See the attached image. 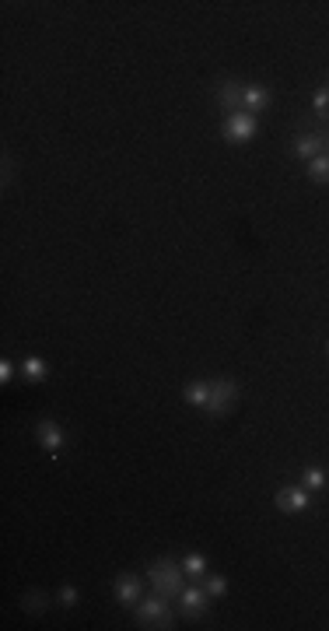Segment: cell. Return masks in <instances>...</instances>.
<instances>
[{
    "instance_id": "9a60e30c",
    "label": "cell",
    "mask_w": 329,
    "mask_h": 631,
    "mask_svg": "<svg viewBox=\"0 0 329 631\" xmlns=\"http://www.w3.org/2000/svg\"><path fill=\"white\" fill-rule=\"evenodd\" d=\"M179 565H182V572H189V575H207V558H203V554H186Z\"/></svg>"
},
{
    "instance_id": "9c48e42d",
    "label": "cell",
    "mask_w": 329,
    "mask_h": 631,
    "mask_svg": "<svg viewBox=\"0 0 329 631\" xmlns=\"http://www.w3.org/2000/svg\"><path fill=\"white\" fill-rule=\"evenodd\" d=\"M116 600H119L123 607H133V603L140 600V579L130 575V572L119 575V579H116Z\"/></svg>"
},
{
    "instance_id": "52a82bcc",
    "label": "cell",
    "mask_w": 329,
    "mask_h": 631,
    "mask_svg": "<svg viewBox=\"0 0 329 631\" xmlns=\"http://www.w3.org/2000/svg\"><path fill=\"white\" fill-rule=\"evenodd\" d=\"M36 435H39V446H43L50 456H57V453L64 449V432H60V425H53V421H39Z\"/></svg>"
},
{
    "instance_id": "6da1fadb",
    "label": "cell",
    "mask_w": 329,
    "mask_h": 631,
    "mask_svg": "<svg viewBox=\"0 0 329 631\" xmlns=\"http://www.w3.org/2000/svg\"><path fill=\"white\" fill-rule=\"evenodd\" d=\"M147 579L154 586L158 596H179L182 593V565H175L172 558H161L147 568Z\"/></svg>"
},
{
    "instance_id": "ba28073f",
    "label": "cell",
    "mask_w": 329,
    "mask_h": 631,
    "mask_svg": "<svg viewBox=\"0 0 329 631\" xmlns=\"http://www.w3.org/2000/svg\"><path fill=\"white\" fill-rule=\"evenodd\" d=\"M207 600H210V593H203V589H182L179 593V603H182L186 617H203L207 614Z\"/></svg>"
},
{
    "instance_id": "5bb4252c",
    "label": "cell",
    "mask_w": 329,
    "mask_h": 631,
    "mask_svg": "<svg viewBox=\"0 0 329 631\" xmlns=\"http://www.w3.org/2000/svg\"><path fill=\"white\" fill-rule=\"evenodd\" d=\"M46 372H50V369H46V362H43V358H29V362L22 365V376H25L29 383H43V379H46Z\"/></svg>"
},
{
    "instance_id": "7a4b0ae2",
    "label": "cell",
    "mask_w": 329,
    "mask_h": 631,
    "mask_svg": "<svg viewBox=\"0 0 329 631\" xmlns=\"http://www.w3.org/2000/svg\"><path fill=\"white\" fill-rule=\"evenodd\" d=\"M137 624L140 628H175V614L172 607L165 603V596H151V600H140L137 603Z\"/></svg>"
},
{
    "instance_id": "30bf717a",
    "label": "cell",
    "mask_w": 329,
    "mask_h": 631,
    "mask_svg": "<svg viewBox=\"0 0 329 631\" xmlns=\"http://www.w3.org/2000/svg\"><path fill=\"white\" fill-rule=\"evenodd\" d=\"M270 106V92L263 85H245V113H263Z\"/></svg>"
},
{
    "instance_id": "7402d4cb",
    "label": "cell",
    "mask_w": 329,
    "mask_h": 631,
    "mask_svg": "<svg viewBox=\"0 0 329 631\" xmlns=\"http://www.w3.org/2000/svg\"><path fill=\"white\" fill-rule=\"evenodd\" d=\"M326 355H329V344H326Z\"/></svg>"
},
{
    "instance_id": "44dd1931",
    "label": "cell",
    "mask_w": 329,
    "mask_h": 631,
    "mask_svg": "<svg viewBox=\"0 0 329 631\" xmlns=\"http://www.w3.org/2000/svg\"><path fill=\"white\" fill-rule=\"evenodd\" d=\"M11 376H15V365H11V362H0V383H11Z\"/></svg>"
},
{
    "instance_id": "e0dca14e",
    "label": "cell",
    "mask_w": 329,
    "mask_h": 631,
    "mask_svg": "<svg viewBox=\"0 0 329 631\" xmlns=\"http://www.w3.org/2000/svg\"><path fill=\"white\" fill-rule=\"evenodd\" d=\"M301 481H305V488H312V491H319V488L326 484V474H322L319 467H308V470L301 474Z\"/></svg>"
},
{
    "instance_id": "4fadbf2b",
    "label": "cell",
    "mask_w": 329,
    "mask_h": 631,
    "mask_svg": "<svg viewBox=\"0 0 329 631\" xmlns=\"http://www.w3.org/2000/svg\"><path fill=\"white\" fill-rule=\"evenodd\" d=\"M186 400H189L193 407H207V400H210V383H189V386H186Z\"/></svg>"
},
{
    "instance_id": "d6986e66",
    "label": "cell",
    "mask_w": 329,
    "mask_h": 631,
    "mask_svg": "<svg viewBox=\"0 0 329 631\" xmlns=\"http://www.w3.org/2000/svg\"><path fill=\"white\" fill-rule=\"evenodd\" d=\"M207 593H210V596H224V593H228V579L210 575V579H207Z\"/></svg>"
},
{
    "instance_id": "3957f363",
    "label": "cell",
    "mask_w": 329,
    "mask_h": 631,
    "mask_svg": "<svg viewBox=\"0 0 329 631\" xmlns=\"http://www.w3.org/2000/svg\"><path fill=\"white\" fill-rule=\"evenodd\" d=\"M235 404H238V383H231V379L210 383V400L203 407L210 418H224L228 411H235Z\"/></svg>"
},
{
    "instance_id": "7c38bea8",
    "label": "cell",
    "mask_w": 329,
    "mask_h": 631,
    "mask_svg": "<svg viewBox=\"0 0 329 631\" xmlns=\"http://www.w3.org/2000/svg\"><path fill=\"white\" fill-rule=\"evenodd\" d=\"M308 176H312V183H319V186H329V155H319V158H312V162H308Z\"/></svg>"
},
{
    "instance_id": "277c9868",
    "label": "cell",
    "mask_w": 329,
    "mask_h": 631,
    "mask_svg": "<svg viewBox=\"0 0 329 631\" xmlns=\"http://www.w3.org/2000/svg\"><path fill=\"white\" fill-rule=\"evenodd\" d=\"M221 134H224V141H228V144H245V141H252V134H256V120H252V113H231V116L224 120Z\"/></svg>"
},
{
    "instance_id": "2e32d148",
    "label": "cell",
    "mask_w": 329,
    "mask_h": 631,
    "mask_svg": "<svg viewBox=\"0 0 329 631\" xmlns=\"http://www.w3.org/2000/svg\"><path fill=\"white\" fill-rule=\"evenodd\" d=\"M46 603H50V600H46V596H43V593H36V589H32V593H25V596H22V607H25V610H29V614H39V610H43V607H46Z\"/></svg>"
},
{
    "instance_id": "ffe728a7",
    "label": "cell",
    "mask_w": 329,
    "mask_h": 631,
    "mask_svg": "<svg viewBox=\"0 0 329 631\" xmlns=\"http://www.w3.org/2000/svg\"><path fill=\"white\" fill-rule=\"evenodd\" d=\"M60 603H64V607H74V603H78V589H74V586H64V589H60Z\"/></svg>"
},
{
    "instance_id": "5b68a950",
    "label": "cell",
    "mask_w": 329,
    "mask_h": 631,
    "mask_svg": "<svg viewBox=\"0 0 329 631\" xmlns=\"http://www.w3.org/2000/svg\"><path fill=\"white\" fill-rule=\"evenodd\" d=\"M217 102H221V109H228V116H231V113H245V85L224 81V85L217 88Z\"/></svg>"
},
{
    "instance_id": "8fae6325",
    "label": "cell",
    "mask_w": 329,
    "mask_h": 631,
    "mask_svg": "<svg viewBox=\"0 0 329 631\" xmlns=\"http://www.w3.org/2000/svg\"><path fill=\"white\" fill-rule=\"evenodd\" d=\"M319 151H322V141H319V134H301V137H294V155L298 158H319Z\"/></svg>"
},
{
    "instance_id": "ac0fdd59",
    "label": "cell",
    "mask_w": 329,
    "mask_h": 631,
    "mask_svg": "<svg viewBox=\"0 0 329 631\" xmlns=\"http://www.w3.org/2000/svg\"><path fill=\"white\" fill-rule=\"evenodd\" d=\"M312 102H315V113H319V120H329V88H319Z\"/></svg>"
},
{
    "instance_id": "8992f818",
    "label": "cell",
    "mask_w": 329,
    "mask_h": 631,
    "mask_svg": "<svg viewBox=\"0 0 329 631\" xmlns=\"http://www.w3.org/2000/svg\"><path fill=\"white\" fill-rule=\"evenodd\" d=\"M277 509H280V512H287V516L305 512V509H308V495H305V488H284V491H277Z\"/></svg>"
}]
</instances>
